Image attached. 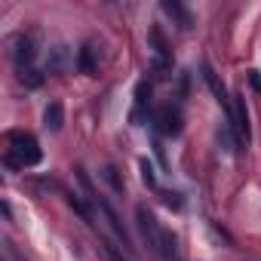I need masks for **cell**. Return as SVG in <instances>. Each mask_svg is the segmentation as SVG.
Listing matches in <instances>:
<instances>
[{
  "mask_svg": "<svg viewBox=\"0 0 261 261\" xmlns=\"http://www.w3.org/2000/svg\"><path fill=\"white\" fill-rule=\"evenodd\" d=\"M95 200H98V206H101V212L108 215V224H111V230L117 233V240H120V243L126 246V252H133V240H129V233H126V227H123V221L117 218V212L111 209V203H105L101 197H95Z\"/></svg>",
  "mask_w": 261,
  "mask_h": 261,
  "instance_id": "6",
  "label": "cell"
},
{
  "mask_svg": "<svg viewBox=\"0 0 261 261\" xmlns=\"http://www.w3.org/2000/svg\"><path fill=\"white\" fill-rule=\"evenodd\" d=\"M105 252L111 255V261H123V255H117V249H114V246H105Z\"/></svg>",
  "mask_w": 261,
  "mask_h": 261,
  "instance_id": "17",
  "label": "cell"
},
{
  "mask_svg": "<svg viewBox=\"0 0 261 261\" xmlns=\"http://www.w3.org/2000/svg\"><path fill=\"white\" fill-rule=\"evenodd\" d=\"M77 68H80V74H86V77H92V74H95V46H92V43H86V46L80 49Z\"/></svg>",
  "mask_w": 261,
  "mask_h": 261,
  "instance_id": "10",
  "label": "cell"
},
{
  "mask_svg": "<svg viewBox=\"0 0 261 261\" xmlns=\"http://www.w3.org/2000/svg\"><path fill=\"white\" fill-rule=\"evenodd\" d=\"M62 123H65V108H62V101H49L46 111H43V126L49 129V133H59Z\"/></svg>",
  "mask_w": 261,
  "mask_h": 261,
  "instance_id": "9",
  "label": "cell"
},
{
  "mask_svg": "<svg viewBox=\"0 0 261 261\" xmlns=\"http://www.w3.org/2000/svg\"><path fill=\"white\" fill-rule=\"evenodd\" d=\"M163 203H166V206H169V209H175V212H178V209H181V206H185V203H181V197H178V194H163Z\"/></svg>",
  "mask_w": 261,
  "mask_h": 261,
  "instance_id": "15",
  "label": "cell"
},
{
  "mask_svg": "<svg viewBox=\"0 0 261 261\" xmlns=\"http://www.w3.org/2000/svg\"><path fill=\"white\" fill-rule=\"evenodd\" d=\"M249 80H252V86L261 92V77H258V71H249Z\"/></svg>",
  "mask_w": 261,
  "mask_h": 261,
  "instance_id": "16",
  "label": "cell"
},
{
  "mask_svg": "<svg viewBox=\"0 0 261 261\" xmlns=\"http://www.w3.org/2000/svg\"><path fill=\"white\" fill-rule=\"evenodd\" d=\"M136 218H139V230H142L145 243H148L154 252H160V240H163V230H160V224H157L154 212H151L145 203H139V206H136Z\"/></svg>",
  "mask_w": 261,
  "mask_h": 261,
  "instance_id": "3",
  "label": "cell"
},
{
  "mask_svg": "<svg viewBox=\"0 0 261 261\" xmlns=\"http://www.w3.org/2000/svg\"><path fill=\"white\" fill-rule=\"evenodd\" d=\"M19 80H22L25 86H31V89H37V86L43 83V74H40L37 68H22V71H19Z\"/></svg>",
  "mask_w": 261,
  "mask_h": 261,
  "instance_id": "12",
  "label": "cell"
},
{
  "mask_svg": "<svg viewBox=\"0 0 261 261\" xmlns=\"http://www.w3.org/2000/svg\"><path fill=\"white\" fill-rule=\"evenodd\" d=\"M68 65H71V49H68L65 43L53 46V49H49V56H46V71L59 74V71H65Z\"/></svg>",
  "mask_w": 261,
  "mask_h": 261,
  "instance_id": "8",
  "label": "cell"
},
{
  "mask_svg": "<svg viewBox=\"0 0 261 261\" xmlns=\"http://www.w3.org/2000/svg\"><path fill=\"white\" fill-rule=\"evenodd\" d=\"M230 126L237 129V139L240 142H249V114H246V105H243V98L237 95V101H233V111H230Z\"/></svg>",
  "mask_w": 261,
  "mask_h": 261,
  "instance_id": "5",
  "label": "cell"
},
{
  "mask_svg": "<svg viewBox=\"0 0 261 261\" xmlns=\"http://www.w3.org/2000/svg\"><path fill=\"white\" fill-rule=\"evenodd\" d=\"M101 175H105V181H108L114 191H123V181L117 178V169H114V166H105V172H101Z\"/></svg>",
  "mask_w": 261,
  "mask_h": 261,
  "instance_id": "14",
  "label": "cell"
},
{
  "mask_svg": "<svg viewBox=\"0 0 261 261\" xmlns=\"http://www.w3.org/2000/svg\"><path fill=\"white\" fill-rule=\"evenodd\" d=\"M163 13H166L169 19H175L181 31H191V28H194V16H191L181 4H175V0H163Z\"/></svg>",
  "mask_w": 261,
  "mask_h": 261,
  "instance_id": "7",
  "label": "cell"
},
{
  "mask_svg": "<svg viewBox=\"0 0 261 261\" xmlns=\"http://www.w3.org/2000/svg\"><path fill=\"white\" fill-rule=\"evenodd\" d=\"M139 169H142V181H145L148 188H157V175H154V166H151L148 160H139Z\"/></svg>",
  "mask_w": 261,
  "mask_h": 261,
  "instance_id": "13",
  "label": "cell"
},
{
  "mask_svg": "<svg viewBox=\"0 0 261 261\" xmlns=\"http://www.w3.org/2000/svg\"><path fill=\"white\" fill-rule=\"evenodd\" d=\"M7 139H10V166H37L43 160V148L31 133L13 129Z\"/></svg>",
  "mask_w": 261,
  "mask_h": 261,
  "instance_id": "1",
  "label": "cell"
},
{
  "mask_svg": "<svg viewBox=\"0 0 261 261\" xmlns=\"http://www.w3.org/2000/svg\"><path fill=\"white\" fill-rule=\"evenodd\" d=\"M157 129H160L163 136H169V139L181 136V111L172 108V105L160 108V111H157Z\"/></svg>",
  "mask_w": 261,
  "mask_h": 261,
  "instance_id": "4",
  "label": "cell"
},
{
  "mask_svg": "<svg viewBox=\"0 0 261 261\" xmlns=\"http://www.w3.org/2000/svg\"><path fill=\"white\" fill-rule=\"evenodd\" d=\"M203 80L209 83V89H212V95L218 98V105H224V108H227V98H224V86L218 83V77H215V71H212L209 65H203Z\"/></svg>",
  "mask_w": 261,
  "mask_h": 261,
  "instance_id": "11",
  "label": "cell"
},
{
  "mask_svg": "<svg viewBox=\"0 0 261 261\" xmlns=\"http://www.w3.org/2000/svg\"><path fill=\"white\" fill-rule=\"evenodd\" d=\"M10 56H13V62L19 65V71H22V68H31V62H34V56H37V37H34V34H25V31L13 34V37H10Z\"/></svg>",
  "mask_w": 261,
  "mask_h": 261,
  "instance_id": "2",
  "label": "cell"
}]
</instances>
